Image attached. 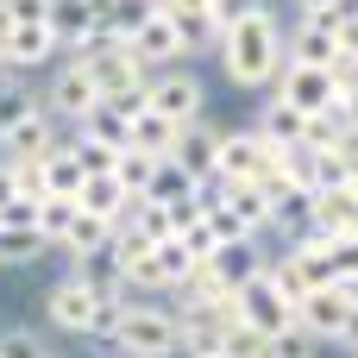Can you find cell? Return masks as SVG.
Segmentation results:
<instances>
[{"label":"cell","mask_w":358,"mask_h":358,"mask_svg":"<svg viewBox=\"0 0 358 358\" xmlns=\"http://www.w3.org/2000/svg\"><path fill=\"white\" fill-rule=\"evenodd\" d=\"M220 57V76L233 88H252V94H271L277 76H283V13L277 6H258L245 19H233L214 44Z\"/></svg>","instance_id":"cell-1"},{"label":"cell","mask_w":358,"mask_h":358,"mask_svg":"<svg viewBox=\"0 0 358 358\" xmlns=\"http://www.w3.org/2000/svg\"><path fill=\"white\" fill-rule=\"evenodd\" d=\"M101 346H107L113 358H176V352H182V327H176L170 302H145V296H126Z\"/></svg>","instance_id":"cell-2"},{"label":"cell","mask_w":358,"mask_h":358,"mask_svg":"<svg viewBox=\"0 0 358 358\" xmlns=\"http://www.w3.org/2000/svg\"><path fill=\"white\" fill-rule=\"evenodd\" d=\"M120 302L126 296H107V289H94V283H82L76 271H63L50 289H44V321L57 327V334H69V340H107V327H113V315H120Z\"/></svg>","instance_id":"cell-3"},{"label":"cell","mask_w":358,"mask_h":358,"mask_svg":"<svg viewBox=\"0 0 358 358\" xmlns=\"http://www.w3.org/2000/svg\"><path fill=\"white\" fill-rule=\"evenodd\" d=\"M145 107L164 113L170 126H195V120H208V88L189 63H176V69H157L145 82Z\"/></svg>","instance_id":"cell-4"},{"label":"cell","mask_w":358,"mask_h":358,"mask_svg":"<svg viewBox=\"0 0 358 358\" xmlns=\"http://www.w3.org/2000/svg\"><path fill=\"white\" fill-rule=\"evenodd\" d=\"M277 157H283V145H271L258 126H220V164H214V176H227V182H264L277 170Z\"/></svg>","instance_id":"cell-5"},{"label":"cell","mask_w":358,"mask_h":358,"mask_svg":"<svg viewBox=\"0 0 358 358\" xmlns=\"http://www.w3.org/2000/svg\"><path fill=\"white\" fill-rule=\"evenodd\" d=\"M38 101H44V113H57L63 126H76L82 113H94V107H101V88H94V76L82 69V57H57L50 82L38 88Z\"/></svg>","instance_id":"cell-6"},{"label":"cell","mask_w":358,"mask_h":358,"mask_svg":"<svg viewBox=\"0 0 358 358\" xmlns=\"http://www.w3.org/2000/svg\"><path fill=\"white\" fill-rule=\"evenodd\" d=\"M233 315H239L245 327H258L264 340H277L283 327H296V302L271 283V271H258L245 289H233Z\"/></svg>","instance_id":"cell-7"},{"label":"cell","mask_w":358,"mask_h":358,"mask_svg":"<svg viewBox=\"0 0 358 358\" xmlns=\"http://www.w3.org/2000/svg\"><path fill=\"white\" fill-rule=\"evenodd\" d=\"M82 69L94 76V88H101V101H120V94H138L145 82H151V69L132 57V44L120 38V44H94L88 57H82Z\"/></svg>","instance_id":"cell-8"},{"label":"cell","mask_w":358,"mask_h":358,"mask_svg":"<svg viewBox=\"0 0 358 358\" xmlns=\"http://www.w3.org/2000/svg\"><path fill=\"white\" fill-rule=\"evenodd\" d=\"M271 94H283L302 120H327V113L340 107V82H334V69H308V63H283V76H277Z\"/></svg>","instance_id":"cell-9"},{"label":"cell","mask_w":358,"mask_h":358,"mask_svg":"<svg viewBox=\"0 0 358 358\" xmlns=\"http://www.w3.org/2000/svg\"><path fill=\"white\" fill-rule=\"evenodd\" d=\"M69 132H76V126H63L57 113H44V107H38L31 120H19V126H6V132H0V157H6L13 170H25V164H44V157H50V151H57Z\"/></svg>","instance_id":"cell-10"},{"label":"cell","mask_w":358,"mask_h":358,"mask_svg":"<svg viewBox=\"0 0 358 358\" xmlns=\"http://www.w3.org/2000/svg\"><path fill=\"white\" fill-rule=\"evenodd\" d=\"M283 63L334 69V63H340V31H334V19H296V25H283Z\"/></svg>","instance_id":"cell-11"},{"label":"cell","mask_w":358,"mask_h":358,"mask_svg":"<svg viewBox=\"0 0 358 358\" xmlns=\"http://www.w3.org/2000/svg\"><path fill=\"white\" fill-rule=\"evenodd\" d=\"M126 44H132V57H138L151 76H157V69H176V63H189V44H182V31L170 25V13H151V19H145V25L126 38Z\"/></svg>","instance_id":"cell-12"},{"label":"cell","mask_w":358,"mask_h":358,"mask_svg":"<svg viewBox=\"0 0 358 358\" xmlns=\"http://www.w3.org/2000/svg\"><path fill=\"white\" fill-rule=\"evenodd\" d=\"M346 315H352V302L340 296V283H334V289H315V296H302V302H296V327H308L321 346H340Z\"/></svg>","instance_id":"cell-13"},{"label":"cell","mask_w":358,"mask_h":358,"mask_svg":"<svg viewBox=\"0 0 358 358\" xmlns=\"http://www.w3.org/2000/svg\"><path fill=\"white\" fill-rule=\"evenodd\" d=\"M264 264H271L264 239H227V245H214V258H208V271L220 277V289H245Z\"/></svg>","instance_id":"cell-14"},{"label":"cell","mask_w":358,"mask_h":358,"mask_svg":"<svg viewBox=\"0 0 358 358\" xmlns=\"http://www.w3.org/2000/svg\"><path fill=\"white\" fill-rule=\"evenodd\" d=\"M38 258H50V239L38 233L31 208L19 201V208L0 220V264H38Z\"/></svg>","instance_id":"cell-15"},{"label":"cell","mask_w":358,"mask_h":358,"mask_svg":"<svg viewBox=\"0 0 358 358\" xmlns=\"http://www.w3.org/2000/svg\"><path fill=\"white\" fill-rule=\"evenodd\" d=\"M50 38L63 44V57H88L94 50V0H50Z\"/></svg>","instance_id":"cell-16"},{"label":"cell","mask_w":358,"mask_h":358,"mask_svg":"<svg viewBox=\"0 0 358 358\" xmlns=\"http://www.w3.org/2000/svg\"><path fill=\"white\" fill-rule=\"evenodd\" d=\"M170 157H176L195 182H208V176H214V164H220V126H208V120L182 126V132H176V145H170Z\"/></svg>","instance_id":"cell-17"},{"label":"cell","mask_w":358,"mask_h":358,"mask_svg":"<svg viewBox=\"0 0 358 358\" xmlns=\"http://www.w3.org/2000/svg\"><path fill=\"white\" fill-rule=\"evenodd\" d=\"M57 57H63V44L50 38V25H13V31H6V63H13L19 76L50 69Z\"/></svg>","instance_id":"cell-18"},{"label":"cell","mask_w":358,"mask_h":358,"mask_svg":"<svg viewBox=\"0 0 358 358\" xmlns=\"http://www.w3.org/2000/svg\"><path fill=\"white\" fill-rule=\"evenodd\" d=\"M138 201H157V208H195V201H201V182H195L176 157H157V170H151V182H145Z\"/></svg>","instance_id":"cell-19"},{"label":"cell","mask_w":358,"mask_h":358,"mask_svg":"<svg viewBox=\"0 0 358 358\" xmlns=\"http://www.w3.org/2000/svg\"><path fill=\"white\" fill-rule=\"evenodd\" d=\"M252 126H258L271 145H283V151H296V145L308 138V120H302V113H296L283 94H264V101H258V120H252Z\"/></svg>","instance_id":"cell-20"},{"label":"cell","mask_w":358,"mask_h":358,"mask_svg":"<svg viewBox=\"0 0 358 358\" xmlns=\"http://www.w3.org/2000/svg\"><path fill=\"white\" fill-rule=\"evenodd\" d=\"M132 201H138V195H132V189H120V176H88V182H82V195H76V208H82V214H94V220H107V227H120Z\"/></svg>","instance_id":"cell-21"},{"label":"cell","mask_w":358,"mask_h":358,"mask_svg":"<svg viewBox=\"0 0 358 358\" xmlns=\"http://www.w3.org/2000/svg\"><path fill=\"white\" fill-rule=\"evenodd\" d=\"M101 245H113V227L76 208V214H69V227H63V239H57V252L76 264V258H88V252H101Z\"/></svg>","instance_id":"cell-22"},{"label":"cell","mask_w":358,"mask_h":358,"mask_svg":"<svg viewBox=\"0 0 358 358\" xmlns=\"http://www.w3.org/2000/svg\"><path fill=\"white\" fill-rule=\"evenodd\" d=\"M44 101H38V88L19 76V69H0V132L6 126H19V120H31Z\"/></svg>","instance_id":"cell-23"},{"label":"cell","mask_w":358,"mask_h":358,"mask_svg":"<svg viewBox=\"0 0 358 358\" xmlns=\"http://www.w3.org/2000/svg\"><path fill=\"white\" fill-rule=\"evenodd\" d=\"M176 132H182V126H170V120H164V113H151V107H145V113H132V145H138V151H151V157H170Z\"/></svg>","instance_id":"cell-24"},{"label":"cell","mask_w":358,"mask_h":358,"mask_svg":"<svg viewBox=\"0 0 358 358\" xmlns=\"http://www.w3.org/2000/svg\"><path fill=\"white\" fill-rule=\"evenodd\" d=\"M151 170H157V157H151V151H138V145H126V151H120V164H113V176H120V189H132V195H145V182H151Z\"/></svg>","instance_id":"cell-25"},{"label":"cell","mask_w":358,"mask_h":358,"mask_svg":"<svg viewBox=\"0 0 358 358\" xmlns=\"http://www.w3.org/2000/svg\"><path fill=\"white\" fill-rule=\"evenodd\" d=\"M69 214H76V201H63V195H44V201L31 208V220H38V233L50 239V252H57V239H63V227H69Z\"/></svg>","instance_id":"cell-26"},{"label":"cell","mask_w":358,"mask_h":358,"mask_svg":"<svg viewBox=\"0 0 358 358\" xmlns=\"http://www.w3.org/2000/svg\"><path fill=\"white\" fill-rule=\"evenodd\" d=\"M264 352H271V340L258 327H245V321H233L227 340H220V358H264Z\"/></svg>","instance_id":"cell-27"},{"label":"cell","mask_w":358,"mask_h":358,"mask_svg":"<svg viewBox=\"0 0 358 358\" xmlns=\"http://www.w3.org/2000/svg\"><path fill=\"white\" fill-rule=\"evenodd\" d=\"M264 358H321V340L308 334V327H283L277 340H271V352Z\"/></svg>","instance_id":"cell-28"},{"label":"cell","mask_w":358,"mask_h":358,"mask_svg":"<svg viewBox=\"0 0 358 358\" xmlns=\"http://www.w3.org/2000/svg\"><path fill=\"white\" fill-rule=\"evenodd\" d=\"M0 358H50V346H44L31 327H6V334H0Z\"/></svg>","instance_id":"cell-29"},{"label":"cell","mask_w":358,"mask_h":358,"mask_svg":"<svg viewBox=\"0 0 358 358\" xmlns=\"http://www.w3.org/2000/svg\"><path fill=\"white\" fill-rule=\"evenodd\" d=\"M258 6H271V0H214V25L227 31L233 19H245V13H258Z\"/></svg>","instance_id":"cell-30"},{"label":"cell","mask_w":358,"mask_h":358,"mask_svg":"<svg viewBox=\"0 0 358 358\" xmlns=\"http://www.w3.org/2000/svg\"><path fill=\"white\" fill-rule=\"evenodd\" d=\"M13 208H19V170H13V164L0 157V220H6Z\"/></svg>","instance_id":"cell-31"},{"label":"cell","mask_w":358,"mask_h":358,"mask_svg":"<svg viewBox=\"0 0 358 358\" xmlns=\"http://www.w3.org/2000/svg\"><path fill=\"white\" fill-rule=\"evenodd\" d=\"M289 6H296V19H334L340 0H289Z\"/></svg>","instance_id":"cell-32"},{"label":"cell","mask_w":358,"mask_h":358,"mask_svg":"<svg viewBox=\"0 0 358 358\" xmlns=\"http://www.w3.org/2000/svg\"><path fill=\"white\" fill-rule=\"evenodd\" d=\"M50 358H63V352H50Z\"/></svg>","instance_id":"cell-33"}]
</instances>
